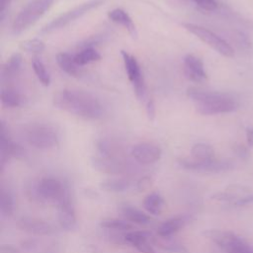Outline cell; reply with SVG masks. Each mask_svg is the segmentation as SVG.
Listing matches in <instances>:
<instances>
[{
	"instance_id": "cell-1",
	"label": "cell",
	"mask_w": 253,
	"mask_h": 253,
	"mask_svg": "<svg viewBox=\"0 0 253 253\" xmlns=\"http://www.w3.org/2000/svg\"><path fill=\"white\" fill-rule=\"evenodd\" d=\"M56 108L84 120H98L104 114L101 101L93 94L74 89H65L53 97Z\"/></svg>"
},
{
	"instance_id": "cell-2",
	"label": "cell",
	"mask_w": 253,
	"mask_h": 253,
	"mask_svg": "<svg viewBox=\"0 0 253 253\" xmlns=\"http://www.w3.org/2000/svg\"><path fill=\"white\" fill-rule=\"evenodd\" d=\"M188 96L195 103L196 110L206 116L230 113L239 107L238 100L225 92L190 88Z\"/></svg>"
},
{
	"instance_id": "cell-3",
	"label": "cell",
	"mask_w": 253,
	"mask_h": 253,
	"mask_svg": "<svg viewBox=\"0 0 253 253\" xmlns=\"http://www.w3.org/2000/svg\"><path fill=\"white\" fill-rule=\"evenodd\" d=\"M24 136L26 141L38 149H50L55 147L59 141L56 128L45 123H33L25 126Z\"/></svg>"
},
{
	"instance_id": "cell-4",
	"label": "cell",
	"mask_w": 253,
	"mask_h": 253,
	"mask_svg": "<svg viewBox=\"0 0 253 253\" xmlns=\"http://www.w3.org/2000/svg\"><path fill=\"white\" fill-rule=\"evenodd\" d=\"M106 0H88L85 1L75 7H73L72 9L60 14L59 16H57L56 18H54L53 20H51L49 23H47L40 32V35H48L51 34L55 31H58L66 26H68L69 24H71L72 22L80 19L82 16H84L85 14L89 13L91 10L96 9L98 7H100L101 5H103L105 3Z\"/></svg>"
},
{
	"instance_id": "cell-5",
	"label": "cell",
	"mask_w": 253,
	"mask_h": 253,
	"mask_svg": "<svg viewBox=\"0 0 253 253\" xmlns=\"http://www.w3.org/2000/svg\"><path fill=\"white\" fill-rule=\"evenodd\" d=\"M53 0H32L15 18L12 25L14 35H19L33 26L52 5Z\"/></svg>"
},
{
	"instance_id": "cell-6",
	"label": "cell",
	"mask_w": 253,
	"mask_h": 253,
	"mask_svg": "<svg viewBox=\"0 0 253 253\" xmlns=\"http://www.w3.org/2000/svg\"><path fill=\"white\" fill-rule=\"evenodd\" d=\"M203 235L213 241L226 253H253L252 248L231 231L207 229Z\"/></svg>"
},
{
	"instance_id": "cell-7",
	"label": "cell",
	"mask_w": 253,
	"mask_h": 253,
	"mask_svg": "<svg viewBox=\"0 0 253 253\" xmlns=\"http://www.w3.org/2000/svg\"><path fill=\"white\" fill-rule=\"evenodd\" d=\"M183 26L191 34L196 36L198 39H200L202 42H204L206 44L211 46L219 54L226 57H232L234 55L233 48L230 46V44L227 43L223 39H221L219 36H217L213 32L202 26L195 25L192 23H184Z\"/></svg>"
},
{
	"instance_id": "cell-8",
	"label": "cell",
	"mask_w": 253,
	"mask_h": 253,
	"mask_svg": "<svg viewBox=\"0 0 253 253\" xmlns=\"http://www.w3.org/2000/svg\"><path fill=\"white\" fill-rule=\"evenodd\" d=\"M178 164L181 168L189 171L203 172V173H219L232 169L234 163L229 159H210L199 161L195 159L180 158L178 159Z\"/></svg>"
},
{
	"instance_id": "cell-9",
	"label": "cell",
	"mask_w": 253,
	"mask_h": 253,
	"mask_svg": "<svg viewBox=\"0 0 253 253\" xmlns=\"http://www.w3.org/2000/svg\"><path fill=\"white\" fill-rule=\"evenodd\" d=\"M121 54L123 56L127 78L132 85L136 98L139 101H144L146 96V87L140 66L136 58L125 50H122Z\"/></svg>"
},
{
	"instance_id": "cell-10",
	"label": "cell",
	"mask_w": 253,
	"mask_h": 253,
	"mask_svg": "<svg viewBox=\"0 0 253 253\" xmlns=\"http://www.w3.org/2000/svg\"><path fill=\"white\" fill-rule=\"evenodd\" d=\"M67 193L62 182L53 177H43L35 186V194L42 201L58 203Z\"/></svg>"
},
{
	"instance_id": "cell-11",
	"label": "cell",
	"mask_w": 253,
	"mask_h": 253,
	"mask_svg": "<svg viewBox=\"0 0 253 253\" xmlns=\"http://www.w3.org/2000/svg\"><path fill=\"white\" fill-rule=\"evenodd\" d=\"M17 226L26 232L38 236H49L55 233L54 226L41 218L33 216H22L17 221Z\"/></svg>"
},
{
	"instance_id": "cell-12",
	"label": "cell",
	"mask_w": 253,
	"mask_h": 253,
	"mask_svg": "<svg viewBox=\"0 0 253 253\" xmlns=\"http://www.w3.org/2000/svg\"><path fill=\"white\" fill-rule=\"evenodd\" d=\"M131 156L140 164H152L161 158V148L151 142H140L131 147Z\"/></svg>"
},
{
	"instance_id": "cell-13",
	"label": "cell",
	"mask_w": 253,
	"mask_h": 253,
	"mask_svg": "<svg viewBox=\"0 0 253 253\" xmlns=\"http://www.w3.org/2000/svg\"><path fill=\"white\" fill-rule=\"evenodd\" d=\"M24 155V149L14 142L5 130L4 124L1 125V148H0V166L3 171L5 164L13 157H21Z\"/></svg>"
},
{
	"instance_id": "cell-14",
	"label": "cell",
	"mask_w": 253,
	"mask_h": 253,
	"mask_svg": "<svg viewBox=\"0 0 253 253\" xmlns=\"http://www.w3.org/2000/svg\"><path fill=\"white\" fill-rule=\"evenodd\" d=\"M57 220L61 228L72 230L76 226V215L68 193L57 203Z\"/></svg>"
},
{
	"instance_id": "cell-15",
	"label": "cell",
	"mask_w": 253,
	"mask_h": 253,
	"mask_svg": "<svg viewBox=\"0 0 253 253\" xmlns=\"http://www.w3.org/2000/svg\"><path fill=\"white\" fill-rule=\"evenodd\" d=\"M184 71L186 77L194 82H201L207 78L203 60L194 54H187L185 56Z\"/></svg>"
},
{
	"instance_id": "cell-16",
	"label": "cell",
	"mask_w": 253,
	"mask_h": 253,
	"mask_svg": "<svg viewBox=\"0 0 253 253\" xmlns=\"http://www.w3.org/2000/svg\"><path fill=\"white\" fill-rule=\"evenodd\" d=\"M92 167L101 173L105 174H120L125 171L123 162L112 156H95L91 158Z\"/></svg>"
},
{
	"instance_id": "cell-17",
	"label": "cell",
	"mask_w": 253,
	"mask_h": 253,
	"mask_svg": "<svg viewBox=\"0 0 253 253\" xmlns=\"http://www.w3.org/2000/svg\"><path fill=\"white\" fill-rule=\"evenodd\" d=\"M151 234L147 231L133 230L124 234L125 242L135 247L140 253H155L154 248L149 242Z\"/></svg>"
},
{
	"instance_id": "cell-18",
	"label": "cell",
	"mask_w": 253,
	"mask_h": 253,
	"mask_svg": "<svg viewBox=\"0 0 253 253\" xmlns=\"http://www.w3.org/2000/svg\"><path fill=\"white\" fill-rule=\"evenodd\" d=\"M108 17L112 22L123 26L129 33V35L132 38H136L137 31H136L135 25L133 24L131 18L127 14V12H126L125 10H123L121 8H116V9L111 10L108 13Z\"/></svg>"
},
{
	"instance_id": "cell-19",
	"label": "cell",
	"mask_w": 253,
	"mask_h": 253,
	"mask_svg": "<svg viewBox=\"0 0 253 253\" xmlns=\"http://www.w3.org/2000/svg\"><path fill=\"white\" fill-rule=\"evenodd\" d=\"M22 63V55L19 52L13 53L2 67V81H12L15 79L21 71Z\"/></svg>"
},
{
	"instance_id": "cell-20",
	"label": "cell",
	"mask_w": 253,
	"mask_h": 253,
	"mask_svg": "<svg viewBox=\"0 0 253 253\" xmlns=\"http://www.w3.org/2000/svg\"><path fill=\"white\" fill-rule=\"evenodd\" d=\"M56 62L65 73L73 77H79L82 73L81 66L74 60V55L68 52H59L56 54Z\"/></svg>"
},
{
	"instance_id": "cell-21",
	"label": "cell",
	"mask_w": 253,
	"mask_h": 253,
	"mask_svg": "<svg viewBox=\"0 0 253 253\" xmlns=\"http://www.w3.org/2000/svg\"><path fill=\"white\" fill-rule=\"evenodd\" d=\"M185 223H186V220L183 217L168 218L159 225L157 229V234L162 238L169 237L174 233H176L177 231H179L180 229H182Z\"/></svg>"
},
{
	"instance_id": "cell-22",
	"label": "cell",
	"mask_w": 253,
	"mask_h": 253,
	"mask_svg": "<svg viewBox=\"0 0 253 253\" xmlns=\"http://www.w3.org/2000/svg\"><path fill=\"white\" fill-rule=\"evenodd\" d=\"M121 211H122L123 214L125 215V217L133 223H137V224H141V225L150 223V217L146 213H144L143 211H141L140 210H138L132 206L124 205L121 208Z\"/></svg>"
},
{
	"instance_id": "cell-23",
	"label": "cell",
	"mask_w": 253,
	"mask_h": 253,
	"mask_svg": "<svg viewBox=\"0 0 253 253\" xmlns=\"http://www.w3.org/2000/svg\"><path fill=\"white\" fill-rule=\"evenodd\" d=\"M25 99L18 91L12 88H3L1 91V103L7 108H17L24 104Z\"/></svg>"
},
{
	"instance_id": "cell-24",
	"label": "cell",
	"mask_w": 253,
	"mask_h": 253,
	"mask_svg": "<svg viewBox=\"0 0 253 253\" xmlns=\"http://www.w3.org/2000/svg\"><path fill=\"white\" fill-rule=\"evenodd\" d=\"M164 204L165 203H164L162 196L157 192L148 194L143 200V206H144L145 210L149 213L154 214V215L160 214L162 212Z\"/></svg>"
},
{
	"instance_id": "cell-25",
	"label": "cell",
	"mask_w": 253,
	"mask_h": 253,
	"mask_svg": "<svg viewBox=\"0 0 253 253\" xmlns=\"http://www.w3.org/2000/svg\"><path fill=\"white\" fill-rule=\"evenodd\" d=\"M130 181L125 178H114L103 181L100 184V188L106 192L122 193L129 189Z\"/></svg>"
},
{
	"instance_id": "cell-26",
	"label": "cell",
	"mask_w": 253,
	"mask_h": 253,
	"mask_svg": "<svg viewBox=\"0 0 253 253\" xmlns=\"http://www.w3.org/2000/svg\"><path fill=\"white\" fill-rule=\"evenodd\" d=\"M0 211L3 217H9L15 211V199L13 194L5 188H1L0 194Z\"/></svg>"
},
{
	"instance_id": "cell-27",
	"label": "cell",
	"mask_w": 253,
	"mask_h": 253,
	"mask_svg": "<svg viewBox=\"0 0 253 253\" xmlns=\"http://www.w3.org/2000/svg\"><path fill=\"white\" fill-rule=\"evenodd\" d=\"M191 155L193 159L204 161L214 158V149L208 143H196L191 148Z\"/></svg>"
},
{
	"instance_id": "cell-28",
	"label": "cell",
	"mask_w": 253,
	"mask_h": 253,
	"mask_svg": "<svg viewBox=\"0 0 253 253\" xmlns=\"http://www.w3.org/2000/svg\"><path fill=\"white\" fill-rule=\"evenodd\" d=\"M101 59L100 53L94 47H84L76 54H74V60L80 66L95 62Z\"/></svg>"
},
{
	"instance_id": "cell-29",
	"label": "cell",
	"mask_w": 253,
	"mask_h": 253,
	"mask_svg": "<svg viewBox=\"0 0 253 253\" xmlns=\"http://www.w3.org/2000/svg\"><path fill=\"white\" fill-rule=\"evenodd\" d=\"M100 226L102 228L108 230H116V231H128L132 229V225L125 220L118 218H106L100 222Z\"/></svg>"
},
{
	"instance_id": "cell-30",
	"label": "cell",
	"mask_w": 253,
	"mask_h": 253,
	"mask_svg": "<svg viewBox=\"0 0 253 253\" xmlns=\"http://www.w3.org/2000/svg\"><path fill=\"white\" fill-rule=\"evenodd\" d=\"M20 47L24 51L34 53V54H39L44 50L45 45L42 40L36 38V39H30L22 42L20 44Z\"/></svg>"
},
{
	"instance_id": "cell-31",
	"label": "cell",
	"mask_w": 253,
	"mask_h": 253,
	"mask_svg": "<svg viewBox=\"0 0 253 253\" xmlns=\"http://www.w3.org/2000/svg\"><path fill=\"white\" fill-rule=\"evenodd\" d=\"M32 65H33V69H34L38 79L40 80V82L44 86H48L50 83V76H49V73L46 70L44 64L42 63V61L38 58H35L33 60Z\"/></svg>"
},
{
	"instance_id": "cell-32",
	"label": "cell",
	"mask_w": 253,
	"mask_h": 253,
	"mask_svg": "<svg viewBox=\"0 0 253 253\" xmlns=\"http://www.w3.org/2000/svg\"><path fill=\"white\" fill-rule=\"evenodd\" d=\"M22 246L25 250L32 253H48L47 246L42 244L41 241L36 239H29L22 242Z\"/></svg>"
},
{
	"instance_id": "cell-33",
	"label": "cell",
	"mask_w": 253,
	"mask_h": 253,
	"mask_svg": "<svg viewBox=\"0 0 253 253\" xmlns=\"http://www.w3.org/2000/svg\"><path fill=\"white\" fill-rule=\"evenodd\" d=\"M157 245L163 250L170 253H188L187 248L178 242H156Z\"/></svg>"
},
{
	"instance_id": "cell-34",
	"label": "cell",
	"mask_w": 253,
	"mask_h": 253,
	"mask_svg": "<svg viewBox=\"0 0 253 253\" xmlns=\"http://www.w3.org/2000/svg\"><path fill=\"white\" fill-rule=\"evenodd\" d=\"M198 6L201 8L208 10V11H212L215 10L217 7V4L214 0H194Z\"/></svg>"
},
{
	"instance_id": "cell-35",
	"label": "cell",
	"mask_w": 253,
	"mask_h": 253,
	"mask_svg": "<svg viewBox=\"0 0 253 253\" xmlns=\"http://www.w3.org/2000/svg\"><path fill=\"white\" fill-rule=\"evenodd\" d=\"M151 186V178L148 176H144L140 178L136 184V188L139 191H145L148 190Z\"/></svg>"
},
{
	"instance_id": "cell-36",
	"label": "cell",
	"mask_w": 253,
	"mask_h": 253,
	"mask_svg": "<svg viewBox=\"0 0 253 253\" xmlns=\"http://www.w3.org/2000/svg\"><path fill=\"white\" fill-rule=\"evenodd\" d=\"M146 114L150 121H152L155 117V105L152 100H148L146 102Z\"/></svg>"
},
{
	"instance_id": "cell-37",
	"label": "cell",
	"mask_w": 253,
	"mask_h": 253,
	"mask_svg": "<svg viewBox=\"0 0 253 253\" xmlns=\"http://www.w3.org/2000/svg\"><path fill=\"white\" fill-rule=\"evenodd\" d=\"M234 152L241 158H246L248 157V154H249L247 148L244 145H240V144L234 146Z\"/></svg>"
},
{
	"instance_id": "cell-38",
	"label": "cell",
	"mask_w": 253,
	"mask_h": 253,
	"mask_svg": "<svg viewBox=\"0 0 253 253\" xmlns=\"http://www.w3.org/2000/svg\"><path fill=\"white\" fill-rule=\"evenodd\" d=\"M253 203V196H247V197H240L238 198L233 204L237 206H242V205H247Z\"/></svg>"
},
{
	"instance_id": "cell-39",
	"label": "cell",
	"mask_w": 253,
	"mask_h": 253,
	"mask_svg": "<svg viewBox=\"0 0 253 253\" xmlns=\"http://www.w3.org/2000/svg\"><path fill=\"white\" fill-rule=\"evenodd\" d=\"M1 253H18V250L11 245H2Z\"/></svg>"
},
{
	"instance_id": "cell-40",
	"label": "cell",
	"mask_w": 253,
	"mask_h": 253,
	"mask_svg": "<svg viewBox=\"0 0 253 253\" xmlns=\"http://www.w3.org/2000/svg\"><path fill=\"white\" fill-rule=\"evenodd\" d=\"M246 138L247 142L250 146H253V128H249L246 132Z\"/></svg>"
},
{
	"instance_id": "cell-41",
	"label": "cell",
	"mask_w": 253,
	"mask_h": 253,
	"mask_svg": "<svg viewBox=\"0 0 253 253\" xmlns=\"http://www.w3.org/2000/svg\"><path fill=\"white\" fill-rule=\"evenodd\" d=\"M10 0H0V4H1V9H0V15H1V20H3L4 18V13H5V7L6 4L9 3Z\"/></svg>"
}]
</instances>
